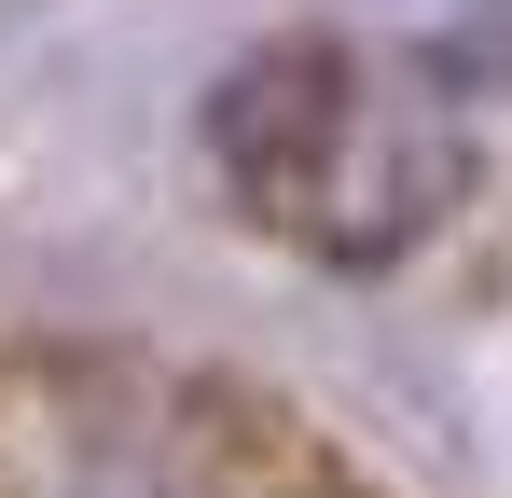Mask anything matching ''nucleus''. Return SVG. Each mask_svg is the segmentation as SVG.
I'll list each match as a JSON object with an SVG mask.
<instances>
[{"mask_svg":"<svg viewBox=\"0 0 512 498\" xmlns=\"http://www.w3.org/2000/svg\"><path fill=\"white\" fill-rule=\"evenodd\" d=\"M0 498H388L333 429L139 346L0 360Z\"/></svg>","mask_w":512,"mask_h":498,"instance_id":"f257e3e1","label":"nucleus"},{"mask_svg":"<svg viewBox=\"0 0 512 498\" xmlns=\"http://www.w3.org/2000/svg\"><path fill=\"white\" fill-rule=\"evenodd\" d=\"M208 153H222L250 222H277L319 263H388L457 194L443 125H416L346 42H263L250 70L208 97Z\"/></svg>","mask_w":512,"mask_h":498,"instance_id":"f03ea898","label":"nucleus"}]
</instances>
